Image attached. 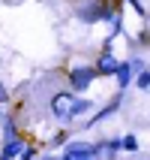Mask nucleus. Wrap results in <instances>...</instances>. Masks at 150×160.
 I'll list each match as a JSON object with an SVG mask.
<instances>
[{"label":"nucleus","mask_w":150,"mask_h":160,"mask_svg":"<svg viewBox=\"0 0 150 160\" xmlns=\"http://www.w3.org/2000/svg\"><path fill=\"white\" fill-rule=\"evenodd\" d=\"M111 12H114V9L108 6V0H87V3H81V6L75 9L78 21H84V24H96V21H108V18H111Z\"/></svg>","instance_id":"nucleus-1"},{"label":"nucleus","mask_w":150,"mask_h":160,"mask_svg":"<svg viewBox=\"0 0 150 160\" xmlns=\"http://www.w3.org/2000/svg\"><path fill=\"white\" fill-rule=\"evenodd\" d=\"M141 67H144V61H141V58H132V61H120V63H117V70H114V76H117V88H120V91H126L129 85H132V76L141 70Z\"/></svg>","instance_id":"nucleus-2"},{"label":"nucleus","mask_w":150,"mask_h":160,"mask_svg":"<svg viewBox=\"0 0 150 160\" xmlns=\"http://www.w3.org/2000/svg\"><path fill=\"white\" fill-rule=\"evenodd\" d=\"M63 157L66 160H90V157H99V148H96V142H69L63 148Z\"/></svg>","instance_id":"nucleus-3"},{"label":"nucleus","mask_w":150,"mask_h":160,"mask_svg":"<svg viewBox=\"0 0 150 160\" xmlns=\"http://www.w3.org/2000/svg\"><path fill=\"white\" fill-rule=\"evenodd\" d=\"M93 79H96L93 67H72L69 70V91H87Z\"/></svg>","instance_id":"nucleus-4"},{"label":"nucleus","mask_w":150,"mask_h":160,"mask_svg":"<svg viewBox=\"0 0 150 160\" xmlns=\"http://www.w3.org/2000/svg\"><path fill=\"white\" fill-rule=\"evenodd\" d=\"M72 97H75V91H57L51 97V103H48V109H51V115L57 118V121H63L66 124V115H69V103Z\"/></svg>","instance_id":"nucleus-5"},{"label":"nucleus","mask_w":150,"mask_h":160,"mask_svg":"<svg viewBox=\"0 0 150 160\" xmlns=\"http://www.w3.org/2000/svg\"><path fill=\"white\" fill-rule=\"evenodd\" d=\"M120 103H123V91H117L114 97H111V103H105V106L99 109V115H93V118H90V121H87L84 127H93V124H99V121H105V118H111V115L117 112V109H120Z\"/></svg>","instance_id":"nucleus-6"},{"label":"nucleus","mask_w":150,"mask_h":160,"mask_svg":"<svg viewBox=\"0 0 150 160\" xmlns=\"http://www.w3.org/2000/svg\"><path fill=\"white\" fill-rule=\"evenodd\" d=\"M117 58L111 52H102L99 54V61H96V67H93V70H96V76H114V70H117Z\"/></svg>","instance_id":"nucleus-7"},{"label":"nucleus","mask_w":150,"mask_h":160,"mask_svg":"<svg viewBox=\"0 0 150 160\" xmlns=\"http://www.w3.org/2000/svg\"><path fill=\"white\" fill-rule=\"evenodd\" d=\"M21 151H24V139L21 136H12V139H6L3 142V148H0V157L9 160V157H21Z\"/></svg>","instance_id":"nucleus-8"},{"label":"nucleus","mask_w":150,"mask_h":160,"mask_svg":"<svg viewBox=\"0 0 150 160\" xmlns=\"http://www.w3.org/2000/svg\"><path fill=\"white\" fill-rule=\"evenodd\" d=\"M90 112V100H84V97H72V103H69V115H66V124H72V121H78L81 115H87Z\"/></svg>","instance_id":"nucleus-9"},{"label":"nucleus","mask_w":150,"mask_h":160,"mask_svg":"<svg viewBox=\"0 0 150 160\" xmlns=\"http://www.w3.org/2000/svg\"><path fill=\"white\" fill-rule=\"evenodd\" d=\"M138 148V142H135V136L129 133V136H120V151H135Z\"/></svg>","instance_id":"nucleus-10"},{"label":"nucleus","mask_w":150,"mask_h":160,"mask_svg":"<svg viewBox=\"0 0 150 160\" xmlns=\"http://www.w3.org/2000/svg\"><path fill=\"white\" fill-rule=\"evenodd\" d=\"M132 79H135V85H138L141 91H147V85H150V82H147V67H141V70L135 72Z\"/></svg>","instance_id":"nucleus-11"},{"label":"nucleus","mask_w":150,"mask_h":160,"mask_svg":"<svg viewBox=\"0 0 150 160\" xmlns=\"http://www.w3.org/2000/svg\"><path fill=\"white\" fill-rule=\"evenodd\" d=\"M3 136H6V139L18 136V130H15V124H12V121H6V124H3Z\"/></svg>","instance_id":"nucleus-12"},{"label":"nucleus","mask_w":150,"mask_h":160,"mask_svg":"<svg viewBox=\"0 0 150 160\" xmlns=\"http://www.w3.org/2000/svg\"><path fill=\"white\" fill-rule=\"evenodd\" d=\"M0 103H9V91H6L3 82H0Z\"/></svg>","instance_id":"nucleus-13"},{"label":"nucleus","mask_w":150,"mask_h":160,"mask_svg":"<svg viewBox=\"0 0 150 160\" xmlns=\"http://www.w3.org/2000/svg\"><path fill=\"white\" fill-rule=\"evenodd\" d=\"M63 142H66V133H57V136L51 139V145H54V148H57V145H63Z\"/></svg>","instance_id":"nucleus-14"},{"label":"nucleus","mask_w":150,"mask_h":160,"mask_svg":"<svg viewBox=\"0 0 150 160\" xmlns=\"http://www.w3.org/2000/svg\"><path fill=\"white\" fill-rule=\"evenodd\" d=\"M126 3H129V6H135V9H138V12H141V15H144V6H141V3H138V0H126Z\"/></svg>","instance_id":"nucleus-15"}]
</instances>
